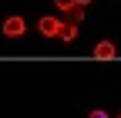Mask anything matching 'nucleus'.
<instances>
[{"instance_id": "0eeeda50", "label": "nucleus", "mask_w": 121, "mask_h": 118, "mask_svg": "<svg viewBox=\"0 0 121 118\" xmlns=\"http://www.w3.org/2000/svg\"><path fill=\"white\" fill-rule=\"evenodd\" d=\"M87 118H108V111H104V108H94V111H91Z\"/></svg>"}, {"instance_id": "7ed1b4c3", "label": "nucleus", "mask_w": 121, "mask_h": 118, "mask_svg": "<svg viewBox=\"0 0 121 118\" xmlns=\"http://www.w3.org/2000/svg\"><path fill=\"white\" fill-rule=\"evenodd\" d=\"M37 31H40L44 37H57V34H60V20H57V17H40V20H37Z\"/></svg>"}, {"instance_id": "f257e3e1", "label": "nucleus", "mask_w": 121, "mask_h": 118, "mask_svg": "<svg viewBox=\"0 0 121 118\" xmlns=\"http://www.w3.org/2000/svg\"><path fill=\"white\" fill-rule=\"evenodd\" d=\"M24 34H27V20H24V17H17V14H13V17L4 20V37L13 41V37H24Z\"/></svg>"}, {"instance_id": "423d86ee", "label": "nucleus", "mask_w": 121, "mask_h": 118, "mask_svg": "<svg viewBox=\"0 0 121 118\" xmlns=\"http://www.w3.org/2000/svg\"><path fill=\"white\" fill-rule=\"evenodd\" d=\"M74 4H78V0H54V7H60V10H64V14H67V10H71Z\"/></svg>"}, {"instance_id": "20e7f679", "label": "nucleus", "mask_w": 121, "mask_h": 118, "mask_svg": "<svg viewBox=\"0 0 121 118\" xmlns=\"http://www.w3.org/2000/svg\"><path fill=\"white\" fill-rule=\"evenodd\" d=\"M57 37H60V41H67V44H71V41H78V24H71V20H67V24H60V34H57Z\"/></svg>"}, {"instance_id": "f03ea898", "label": "nucleus", "mask_w": 121, "mask_h": 118, "mask_svg": "<svg viewBox=\"0 0 121 118\" xmlns=\"http://www.w3.org/2000/svg\"><path fill=\"white\" fill-rule=\"evenodd\" d=\"M94 57H98V61H114V57H118V47H114L111 41H98L94 44Z\"/></svg>"}, {"instance_id": "6e6552de", "label": "nucleus", "mask_w": 121, "mask_h": 118, "mask_svg": "<svg viewBox=\"0 0 121 118\" xmlns=\"http://www.w3.org/2000/svg\"><path fill=\"white\" fill-rule=\"evenodd\" d=\"M78 4H81V7H87V4H94V0H78Z\"/></svg>"}, {"instance_id": "39448f33", "label": "nucleus", "mask_w": 121, "mask_h": 118, "mask_svg": "<svg viewBox=\"0 0 121 118\" xmlns=\"http://www.w3.org/2000/svg\"><path fill=\"white\" fill-rule=\"evenodd\" d=\"M67 17H71V24H81V20H84V7H81V4H74V7L67 10Z\"/></svg>"}, {"instance_id": "1a4fd4ad", "label": "nucleus", "mask_w": 121, "mask_h": 118, "mask_svg": "<svg viewBox=\"0 0 121 118\" xmlns=\"http://www.w3.org/2000/svg\"><path fill=\"white\" fill-rule=\"evenodd\" d=\"M118 118H121V115H118Z\"/></svg>"}]
</instances>
